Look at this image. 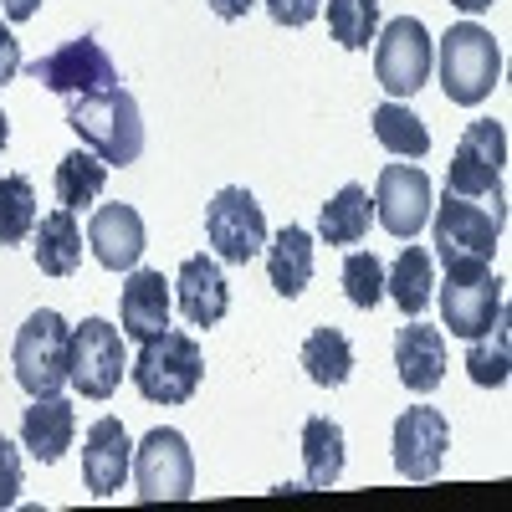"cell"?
Here are the masks:
<instances>
[{
    "label": "cell",
    "instance_id": "obj_1",
    "mask_svg": "<svg viewBox=\"0 0 512 512\" xmlns=\"http://www.w3.org/2000/svg\"><path fill=\"white\" fill-rule=\"evenodd\" d=\"M67 128L82 139V149H93L103 164H134L144 154V118H139L134 93H123V88L72 98Z\"/></svg>",
    "mask_w": 512,
    "mask_h": 512
},
{
    "label": "cell",
    "instance_id": "obj_2",
    "mask_svg": "<svg viewBox=\"0 0 512 512\" xmlns=\"http://www.w3.org/2000/svg\"><path fill=\"white\" fill-rule=\"evenodd\" d=\"M134 390L154 405H185L195 390H200V374H205V354L190 333L180 328H159L139 344V359H134Z\"/></svg>",
    "mask_w": 512,
    "mask_h": 512
},
{
    "label": "cell",
    "instance_id": "obj_3",
    "mask_svg": "<svg viewBox=\"0 0 512 512\" xmlns=\"http://www.w3.org/2000/svg\"><path fill=\"white\" fill-rule=\"evenodd\" d=\"M497 77H502V47L492 41L487 26L461 21L441 36V88L451 103H461V108L487 103Z\"/></svg>",
    "mask_w": 512,
    "mask_h": 512
},
{
    "label": "cell",
    "instance_id": "obj_4",
    "mask_svg": "<svg viewBox=\"0 0 512 512\" xmlns=\"http://www.w3.org/2000/svg\"><path fill=\"white\" fill-rule=\"evenodd\" d=\"M11 364H16V384L36 400V395H57L67 374H72V328L62 313L41 308L21 323L16 333V349H11Z\"/></svg>",
    "mask_w": 512,
    "mask_h": 512
},
{
    "label": "cell",
    "instance_id": "obj_5",
    "mask_svg": "<svg viewBox=\"0 0 512 512\" xmlns=\"http://www.w3.org/2000/svg\"><path fill=\"white\" fill-rule=\"evenodd\" d=\"M441 318H446V328L456 338L492 333L507 318V308H502V277H492L487 262H456V267H446Z\"/></svg>",
    "mask_w": 512,
    "mask_h": 512
},
{
    "label": "cell",
    "instance_id": "obj_6",
    "mask_svg": "<svg viewBox=\"0 0 512 512\" xmlns=\"http://www.w3.org/2000/svg\"><path fill=\"white\" fill-rule=\"evenodd\" d=\"M134 487H139V502H185L195 492L190 441L180 431H169V425H154L134 446Z\"/></svg>",
    "mask_w": 512,
    "mask_h": 512
},
{
    "label": "cell",
    "instance_id": "obj_7",
    "mask_svg": "<svg viewBox=\"0 0 512 512\" xmlns=\"http://www.w3.org/2000/svg\"><path fill=\"white\" fill-rule=\"evenodd\" d=\"M431 62H436V47H431V31H425L415 16H400L379 31L374 41V77L390 98H410L425 88L431 77Z\"/></svg>",
    "mask_w": 512,
    "mask_h": 512
},
{
    "label": "cell",
    "instance_id": "obj_8",
    "mask_svg": "<svg viewBox=\"0 0 512 512\" xmlns=\"http://www.w3.org/2000/svg\"><path fill=\"white\" fill-rule=\"evenodd\" d=\"M431 236H436V251H441L446 267H456V262H492L502 221L492 216V210H482L472 195H451L446 190V200L436 205Z\"/></svg>",
    "mask_w": 512,
    "mask_h": 512
},
{
    "label": "cell",
    "instance_id": "obj_9",
    "mask_svg": "<svg viewBox=\"0 0 512 512\" xmlns=\"http://www.w3.org/2000/svg\"><path fill=\"white\" fill-rule=\"evenodd\" d=\"M31 77L41 82V88L62 93V98H88V93H113L118 88V67L103 52V41H93V36H77V41H67V47H57L52 57H36Z\"/></svg>",
    "mask_w": 512,
    "mask_h": 512
},
{
    "label": "cell",
    "instance_id": "obj_10",
    "mask_svg": "<svg viewBox=\"0 0 512 512\" xmlns=\"http://www.w3.org/2000/svg\"><path fill=\"white\" fill-rule=\"evenodd\" d=\"M502 164H507V128L492 118H477L451 154L446 190L451 195H492L502 205Z\"/></svg>",
    "mask_w": 512,
    "mask_h": 512
},
{
    "label": "cell",
    "instance_id": "obj_11",
    "mask_svg": "<svg viewBox=\"0 0 512 512\" xmlns=\"http://www.w3.org/2000/svg\"><path fill=\"white\" fill-rule=\"evenodd\" d=\"M205 236H210L221 262L246 267L251 256L267 246V216H262V205H256V195L241 190V185H226L205 210Z\"/></svg>",
    "mask_w": 512,
    "mask_h": 512
},
{
    "label": "cell",
    "instance_id": "obj_12",
    "mask_svg": "<svg viewBox=\"0 0 512 512\" xmlns=\"http://www.w3.org/2000/svg\"><path fill=\"white\" fill-rule=\"evenodd\" d=\"M451 446V420L436 405H410L395 420V472L405 482H436Z\"/></svg>",
    "mask_w": 512,
    "mask_h": 512
},
{
    "label": "cell",
    "instance_id": "obj_13",
    "mask_svg": "<svg viewBox=\"0 0 512 512\" xmlns=\"http://www.w3.org/2000/svg\"><path fill=\"white\" fill-rule=\"evenodd\" d=\"M431 180H425V169L415 164H384L379 180H374V216L379 226L400 236V241H415V231H425L431 221Z\"/></svg>",
    "mask_w": 512,
    "mask_h": 512
},
{
    "label": "cell",
    "instance_id": "obj_14",
    "mask_svg": "<svg viewBox=\"0 0 512 512\" xmlns=\"http://www.w3.org/2000/svg\"><path fill=\"white\" fill-rule=\"evenodd\" d=\"M118 379H123V333L103 318L72 328V374H67L72 390H82L88 400H108Z\"/></svg>",
    "mask_w": 512,
    "mask_h": 512
},
{
    "label": "cell",
    "instance_id": "obj_15",
    "mask_svg": "<svg viewBox=\"0 0 512 512\" xmlns=\"http://www.w3.org/2000/svg\"><path fill=\"white\" fill-rule=\"evenodd\" d=\"M128 472H134V441H128L123 420L103 415L88 431V441H82V482H88L93 497H113L123 492Z\"/></svg>",
    "mask_w": 512,
    "mask_h": 512
},
{
    "label": "cell",
    "instance_id": "obj_16",
    "mask_svg": "<svg viewBox=\"0 0 512 512\" xmlns=\"http://www.w3.org/2000/svg\"><path fill=\"white\" fill-rule=\"evenodd\" d=\"M88 246L98 256V267L134 272L144 256V216L134 205H98L88 221Z\"/></svg>",
    "mask_w": 512,
    "mask_h": 512
},
{
    "label": "cell",
    "instance_id": "obj_17",
    "mask_svg": "<svg viewBox=\"0 0 512 512\" xmlns=\"http://www.w3.org/2000/svg\"><path fill=\"white\" fill-rule=\"evenodd\" d=\"M169 282L164 272H149V267H134L123 282V297H118V313H123V338L144 344L149 333L169 328Z\"/></svg>",
    "mask_w": 512,
    "mask_h": 512
},
{
    "label": "cell",
    "instance_id": "obj_18",
    "mask_svg": "<svg viewBox=\"0 0 512 512\" xmlns=\"http://www.w3.org/2000/svg\"><path fill=\"white\" fill-rule=\"evenodd\" d=\"M395 369L405 379V390L431 395L436 384H441V374H446V338H441V328L405 323L395 333Z\"/></svg>",
    "mask_w": 512,
    "mask_h": 512
},
{
    "label": "cell",
    "instance_id": "obj_19",
    "mask_svg": "<svg viewBox=\"0 0 512 512\" xmlns=\"http://www.w3.org/2000/svg\"><path fill=\"white\" fill-rule=\"evenodd\" d=\"M175 287H180V313L195 328H216L231 308V287H226L221 267L210 262V256H190V262L180 267V277H175Z\"/></svg>",
    "mask_w": 512,
    "mask_h": 512
},
{
    "label": "cell",
    "instance_id": "obj_20",
    "mask_svg": "<svg viewBox=\"0 0 512 512\" xmlns=\"http://www.w3.org/2000/svg\"><path fill=\"white\" fill-rule=\"evenodd\" d=\"M72 436H77V415H72V405L62 400V390H57V395H36L31 410H26V420H21V441H26V451H31L36 461H47V466H52V461L67 456Z\"/></svg>",
    "mask_w": 512,
    "mask_h": 512
},
{
    "label": "cell",
    "instance_id": "obj_21",
    "mask_svg": "<svg viewBox=\"0 0 512 512\" xmlns=\"http://www.w3.org/2000/svg\"><path fill=\"white\" fill-rule=\"evenodd\" d=\"M36 267L47 277H72L82 267V226H77V210H52V216L36 221Z\"/></svg>",
    "mask_w": 512,
    "mask_h": 512
},
{
    "label": "cell",
    "instance_id": "obj_22",
    "mask_svg": "<svg viewBox=\"0 0 512 512\" xmlns=\"http://www.w3.org/2000/svg\"><path fill=\"white\" fill-rule=\"evenodd\" d=\"M267 277L282 297H297L313 282V236L303 226H282L267 241Z\"/></svg>",
    "mask_w": 512,
    "mask_h": 512
},
{
    "label": "cell",
    "instance_id": "obj_23",
    "mask_svg": "<svg viewBox=\"0 0 512 512\" xmlns=\"http://www.w3.org/2000/svg\"><path fill=\"white\" fill-rule=\"evenodd\" d=\"M303 466H308L313 492H323L344 477V425L328 420V415H313L303 425Z\"/></svg>",
    "mask_w": 512,
    "mask_h": 512
},
{
    "label": "cell",
    "instance_id": "obj_24",
    "mask_svg": "<svg viewBox=\"0 0 512 512\" xmlns=\"http://www.w3.org/2000/svg\"><path fill=\"white\" fill-rule=\"evenodd\" d=\"M384 287H390V297L400 303L405 318H420L425 308H431V287H436L431 251H425V246H405V251L395 256L390 277H384Z\"/></svg>",
    "mask_w": 512,
    "mask_h": 512
},
{
    "label": "cell",
    "instance_id": "obj_25",
    "mask_svg": "<svg viewBox=\"0 0 512 512\" xmlns=\"http://www.w3.org/2000/svg\"><path fill=\"white\" fill-rule=\"evenodd\" d=\"M369 216H374V200L364 185H344L328 205H323V221H318V236L328 246H359L369 236Z\"/></svg>",
    "mask_w": 512,
    "mask_h": 512
},
{
    "label": "cell",
    "instance_id": "obj_26",
    "mask_svg": "<svg viewBox=\"0 0 512 512\" xmlns=\"http://www.w3.org/2000/svg\"><path fill=\"white\" fill-rule=\"evenodd\" d=\"M303 369L313 384H323V390H338L349 374H354V344L338 328H313L303 338Z\"/></svg>",
    "mask_w": 512,
    "mask_h": 512
},
{
    "label": "cell",
    "instance_id": "obj_27",
    "mask_svg": "<svg viewBox=\"0 0 512 512\" xmlns=\"http://www.w3.org/2000/svg\"><path fill=\"white\" fill-rule=\"evenodd\" d=\"M108 169H113V164H103L93 149H72V154L57 164V200H62V210L93 205V200L103 195V185H108Z\"/></svg>",
    "mask_w": 512,
    "mask_h": 512
},
{
    "label": "cell",
    "instance_id": "obj_28",
    "mask_svg": "<svg viewBox=\"0 0 512 512\" xmlns=\"http://www.w3.org/2000/svg\"><path fill=\"white\" fill-rule=\"evenodd\" d=\"M374 139L390 149V154H405V159H420L425 149H431L425 123H420L405 103H379V108H374Z\"/></svg>",
    "mask_w": 512,
    "mask_h": 512
},
{
    "label": "cell",
    "instance_id": "obj_29",
    "mask_svg": "<svg viewBox=\"0 0 512 512\" xmlns=\"http://www.w3.org/2000/svg\"><path fill=\"white\" fill-rule=\"evenodd\" d=\"M36 231V190L26 175L0 180V246H21Z\"/></svg>",
    "mask_w": 512,
    "mask_h": 512
},
{
    "label": "cell",
    "instance_id": "obj_30",
    "mask_svg": "<svg viewBox=\"0 0 512 512\" xmlns=\"http://www.w3.org/2000/svg\"><path fill=\"white\" fill-rule=\"evenodd\" d=\"M328 31L338 47L364 52L379 31V0H328Z\"/></svg>",
    "mask_w": 512,
    "mask_h": 512
},
{
    "label": "cell",
    "instance_id": "obj_31",
    "mask_svg": "<svg viewBox=\"0 0 512 512\" xmlns=\"http://www.w3.org/2000/svg\"><path fill=\"white\" fill-rule=\"evenodd\" d=\"M466 369H472V379L482 384V390H497V384H507V318L492 328V338H472V349H466Z\"/></svg>",
    "mask_w": 512,
    "mask_h": 512
},
{
    "label": "cell",
    "instance_id": "obj_32",
    "mask_svg": "<svg viewBox=\"0 0 512 512\" xmlns=\"http://www.w3.org/2000/svg\"><path fill=\"white\" fill-rule=\"evenodd\" d=\"M344 292H349V303L364 308V313L384 297V262H379L374 251H354L349 262H344Z\"/></svg>",
    "mask_w": 512,
    "mask_h": 512
},
{
    "label": "cell",
    "instance_id": "obj_33",
    "mask_svg": "<svg viewBox=\"0 0 512 512\" xmlns=\"http://www.w3.org/2000/svg\"><path fill=\"white\" fill-rule=\"evenodd\" d=\"M21 497V451L0 436V507H11Z\"/></svg>",
    "mask_w": 512,
    "mask_h": 512
},
{
    "label": "cell",
    "instance_id": "obj_34",
    "mask_svg": "<svg viewBox=\"0 0 512 512\" xmlns=\"http://www.w3.org/2000/svg\"><path fill=\"white\" fill-rule=\"evenodd\" d=\"M323 11V0H267V16L277 26H308Z\"/></svg>",
    "mask_w": 512,
    "mask_h": 512
},
{
    "label": "cell",
    "instance_id": "obj_35",
    "mask_svg": "<svg viewBox=\"0 0 512 512\" xmlns=\"http://www.w3.org/2000/svg\"><path fill=\"white\" fill-rule=\"evenodd\" d=\"M21 72V41H16V31L0 21V88Z\"/></svg>",
    "mask_w": 512,
    "mask_h": 512
},
{
    "label": "cell",
    "instance_id": "obj_36",
    "mask_svg": "<svg viewBox=\"0 0 512 512\" xmlns=\"http://www.w3.org/2000/svg\"><path fill=\"white\" fill-rule=\"evenodd\" d=\"M251 6L256 0H210V11H216L221 21H241V16H251Z\"/></svg>",
    "mask_w": 512,
    "mask_h": 512
},
{
    "label": "cell",
    "instance_id": "obj_37",
    "mask_svg": "<svg viewBox=\"0 0 512 512\" xmlns=\"http://www.w3.org/2000/svg\"><path fill=\"white\" fill-rule=\"evenodd\" d=\"M0 6H6L11 21H31V16L41 11V0H0Z\"/></svg>",
    "mask_w": 512,
    "mask_h": 512
},
{
    "label": "cell",
    "instance_id": "obj_38",
    "mask_svg": "<svg viewBox=\"0 0 512 512\" xmlns=\"http://www.w3.org/2000/svg\"><path fill=\"white\" fill-rule=\"evenodd\" d=\"M451 6H456V11H466V16H477V11H487V6H492V0H451Z\"/></svg>",
    "mask_w": 512,
    "mask_h": 512
},
{
    "label": "cell",
    "instance_id": "obj_39",
    "mask_svg": "<svg viewBox=\"0 0 512 512\" xmlns=\"http://www.w3.org/2000/svg\"><path fill=\"white\" fill-rule=\"evenodd\" d=\"M6 139H11V123H6V113H0V149H6Z\"/></svg>",
    "mask_w": 512,
    "mask_h": 512
}]
</instances>
